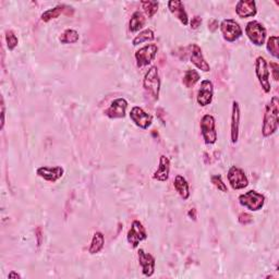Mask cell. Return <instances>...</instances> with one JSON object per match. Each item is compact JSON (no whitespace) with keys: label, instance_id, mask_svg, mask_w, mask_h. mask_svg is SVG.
<instances>
[{"label":"cell","instance_id":"cell-1","mask_svg":"<svg viewBox=\"0 0 279 279\" xmlns=\"http://www.w3.org/2000/svg\"><path fill=\"white\" fill-rule=\"evenodd\" d=\"M279 123V99L278 96L271 97L270 102L266 105L263 118L262 134L264 137L273 135L278 130Z\"/></svg>","mask_w":279,"mask_h":279},{"label":"cell","instance_id":"cell-2","mask_svg":"<svg viewBox=\"0 0 279 279\" xmlns=\"http://www.w3.org/2000/svg\"><path fill=\"white\" fill-rule=\"evenodd\" d=\"M143 86L146 92L152 96L153 100L158 101L160 90V79L157 67L153 66L150 68L149 71L146 72L143 81Z\"/></svg>","mask_w":279,"mask_h":279},{"label":"cell","instance_id":"cell-3","mask_svg":"<svg viewBox=\"0 0 279 279\" xmlns=\"http://www.w3.org/2000/svg\"><path fill=\"white\" fill-rule=\"evenodd\" d=\"M200 128L204 142L207 145H213L217 142V131H216V120L212 115H204L200 122Z\"/></svg>","mask_w":279,"mask_h":279},{"label":"cell","instance_id":"cell-4","mask_svg":"<svg viewBox=\"0 0 279 279\" xmlns=\"http://www.w3.org/2000/svg\"><path fill=\"white\" fill-rule=\"evenodd\" d=\"M239 203L251 212H257L263 208L265 204V197L259 192L251 190L240 195Z\"/></svg>","mask_w":279,"mask_h":279},{"label":"cell","instance_id":"cell-5","mask_svg":"<svg viewBox=\"0 0 279 279\" xmlns=\"http://www.w3.org/2000/svg\"><path fill=\"white\" fill-rule=\"evenodd\" d=\"M246 34L255 46H262L266 40L267 32L263 24L257 21H251L246 26Z\"/></svg>","mask_w":279,"mask_h":279},{"label":"cell","instance_id":"cell-6","mask_svg":"<svg viewBox=\"0 0 279 279\" xmlns=\"http://www.w3.org/2000/svg\"><path fill=\"white\" fill-rule=\"evenodd\" d=\"M220 31L222 37L229 43H234L242 36V29L238 22L232 19H225L220 23Z\"/></svg>","mask_w":279,"mask_h":279},{"label":"cell","instance_id":"cell-7","mask_svg":"<svg viewBox=\"0 0 279 279\" xmlns=\"http://www.w3.org/2000/svg\"><path fill=\"white\" fill-rule=\"evenodd\" d=\"M255 74L265 93H269L271 85L269 82V70L266 60L263 57H257L255 60Z\"/></svg>","mask_w":279,"mask_h":279},{"label":"cell","instance_id":"cell-8","mask_svg":"<svg viewBox=\"0 0 279 279\" xmlns=\"http://www.w3.org/2000/svg\"><path fill=\"white\" fill-rule=\"evenodd\" d=\"M227 178L234 190H242L249 185V179L246 172L237 166L230 167Z\"/></svg>","mask_w":279,"mask_h":279},{"label":"cell","instance_id":"cell-9","mask_svg":"<svg viewBox=\"0 0 279 279\" xmlns=\"http://www.w3.org/2000/svg\"><path fill=\"white\" fill-rule=\"evenodd\" d=\"M148 239V232H146V229L142 225L141 221L134 220L132 222L131 228L129 229L128 235H127V240L131 244L132 248H137L140 242Z\"/></svg>","mask_w":279,"mask_h":279},{"label":"cell","instance_id":"cell-10","mask_svg":"<svg viewBox=\"0 0 279 279\" xmlns=\"http://www.w3.org/2000/svg\"><path fill=\"white\" fill-rule=\"evenodd\" d=\"M157 52H158V47L155 44H150L140 48L134 55L137 67L142 68L145 66H149L151 62L155 59Z\"/></svg>","mask_w":279,"mask_h":279},{"label":"cell","instance_id":"cell-11","mask_svg":"<svg viewBox=\"0 0 279 279\" xmlns=\"http://www.w3.org/2000/svg\"><path fill=\"white\" fill-rule=\"evenodd\" d=\"M138 263L142 267V273L145 277H152L155 273L156 260L152 254L145 252L143 249H140L137 252Z\"/></svg>","mask_w":279,"mask_h":279},{"label":"cell","instance_id":"cell-12","mask_svg":"<svg viewBox=\"0 0 279 279\" xmlns=\"http://www.w3.org/2000/svg\"><path fill=\"white\" fill-rule=\"evenodd\" d=\"M130 118L131 120L134 122L135 125H137L138 128H141L143 130L149 129L153 122L152 115L148 114L141 107H137V106H134L131 109Z\"/></svg>","mask_w":279,"mask_h":279},{"label":"cell","instance_id":"cell-13","mask_svg":"<svg viewBox=\"0 0 279 279\" xmlns=\"http://www.w3.org/2000/svg\"><path fill=\"white\" fill-rule=\"evenodd\" d=\"M213 96H214V85L212 81L203 80L201 82V86L197 96L198 104L202 107H205L212 103Z\"/></svg>","mask_w":279,"mask_h":279},{"label":"cell","instance_id":"cell-14","mask_svg":"<svg viewBox=\"0 0 279 279\" xmlns=\"http://www.w3.org/2000/svg\"><path fill=\"white\" fill-rule=\"evenodd\" d=\"M37 176L43 178L44 180L48 181V182H56L59 179L64 177L65 169L61 166H55V167H47L41 166L36 170Z\"/></svg>","mask_w":279,"mask_h":279},{"label":"cell","instance_id":"cell-15","mask_svg":"<svg viewBox=\"0 0 279 279\" xmlns=\"http://www.w3.org/2000/svg\"><path fill=\"white\" fill-rule=\"evenodd\" d=\"M190 53V59L192 64L197 67L198 69L202 70L204 72H208L211 70V67L207 64V61L205 60L203 53H202L201 47L197 44H191L188 47Z\"/></svg>","mask_w":279,"mask_h":279},{"label":"cell","instance_id":"cell-16","mask_svg":"<svg viewBox=\"0 0 279 279\" xmlns=\"http://www.w3.org/2000/svg\"><path fill=\"white\" fill-rule=\"evenodd\" d=\"M128 108V102L124 99H117L113 103L110 104L109 108L105 111V114L110 119H120V118H124L125 114H127Z\"/></svg>","mask_w":279,"mask_h":279},{"label":"cell","instance_id":"cell-17","mask_svg":"<svg viewBox=\"0 0 279 279\" xmlns=\"http://www.w3.org/2000/svg\"><path fill=\"white\" fill-rule=\"evenodd\" d=\"M236 13L241 19L255 17L257 13L256 3L254 0H240L236 5Z\"/></svg>","mask_w":279,"mask_h":279},{"label":"cell","instance_id":"cell-18","mask_svg":"<svg viewBox=\"0 0 279 279\" xmlns=\"http://www.w3.org/2000/svg\"><path fill=\"white\" fill-rule=\"evenodd\" d=\"M168 9L183 25L189 24V17H188L182 2H180V0H170V2H168Z\"/></svg>","mask_w":279,"mask_h":279},{"label":"cell","instance_id":"cell-19","mask_svg":"<svg viewBox=\"0 0 279 279\" xmlns=\"http://www.w3.org/2000/svg\"><path fill=\"white\" fill-rule=\"evenodd\" d=\"M170 173V160L168 157L162 155L159 157V165L157 170L153 174V179H155L160 182H165L168 180Z\"/></svg>","mask_w":279,"mask_h":279},{"label":"cell","instance_id":"cell-20","mask_svg":"<svg viewBox=\"0 0 279 279\" xmlns=\"http://www.w3.org/2000/svg\"><path fill=\"white\" fill-rule=\"evenodd\" d=\"M239 127H240V106L238 102L232 103L231 114V142L236 144L239 138Z\"/></svg>","mask_w":279,"mask_h":279},{"label":"cell","instance_id":"cell-21","mask_svg":"<svg viewBox=\"0 0 279 279\" xmlns=\"http://www.w3.org/2000/svg\"><path fill=\"white\" fill-rule=\"evenodd\" d=\"M173 187H174V190H176L181 197V199H183L185 201L190 198L189 183H188V181L185 180V178H183V176L177 174L173 181Z\"/></svg>","mask_w":279,"mask_h":279},{"label":"cell","instance_id":"cell-22","mask_svg":"<svg viewBox=\"0 0 279 279\" xmlns=\"http://www.w3.org/2000/svg\"><path fill=\"white\" fill-rule=\"evenodd\" d=\"M67 9H69V7L66 5H58L56 6L55 8L48 9L44 13H41L40 19L43 22H50V21L59 18L62 12H65Z\"/></svg>","mask_w":279,"mask_h":279},{"label":"cell","instance_id":"cell-23","mask_svg":"<svg viewBox=\"0 0 279 279\" xmlns=\"http://www.w3.org/2000/svg\"><path fill=\"white\" fill-rule=\"evenodd\" d=\"M146 20L145 17L142 12L140 11H135L133 15L131 17V20L129 22V30L131 32H137L145 26Z\"/></svg>","mask_w":279,"mask_h":279},{"label":"cell","instance_id":"cell-24","mask_svg":"<svg viewBox=\"0 0 279 279\" xmlns=\"http://www.w3.org/2000/svg\"><path fill=\"white\" fill-rule=\"evenodd\" d=\"M104 246H105V236L100 231L95 232L93 235L92 242H90V244H89V249H88L89 254L100 253L103 250Z\"/></svg>","mask_w":279,"mask_h":279},{"label":"cell","instance_id":"cell-25","mask_svg":"<svg viewBox=\"0 0 279 279\" xmlns=\"http://www.w3.org/2000/svg\"><path fill=\"white\" fill-rule=\"evenodd\" d=\"M201 76H200V73L197 71V70L194 69H189L187 70L184 75H183V79H182V83L183 85L188 88H190L192 86H194L197 83L200 81Z\"/></svg>","mask_w":279,"mask_h":279},{"label":"cell","instance_id":"cell-26","mask_svg":"<svg viewBox=\"0 0 279 279\" xmlns=\"http://www.w3.org/2000/svg\"><path fill=\"white\" fill-rule=\"evenodd\" d=\"M79 38L80 36L78 32L72 29H68L61 34L59 40L61 41V44H74L76 41H79Z\"/></svg>","mask_w":279,"mask_h":279},{"label":"cell","instance_id":"cell-27","mask_svg":"<svg viewBox=\"0 0 279 279\" xmlns=\"http://www.w3.org/2000/svg\"><path fill=\"white\" fill-rule=\"evenodd\" d=\"M154 38H155L154 32H153L151 29H146V30H144L142 32H140V34L136 35L132 43H133L134 46H137L140 44L145 43V41L153 40Z\"/></svg>","mask_w":279,"mask_h":279},{"label":"cell","instance_id":"cell-28","mask_svg":"<svg viewBox=\"0 0 279 279\" xmlns=\"http://www.w3.org/2000/svg\"><path fill=\"white\" fill-rule=\"evenodd\" d=\"M142 8L144 12L146 13V16L149 18L154 17L157 11H158V6L159 4L157 2H151V0H146V2H141Z\"/></svg>","mask_w":279,"mask_h":279},{"label":"cell","instance_id":"cell-29","mask_svg":"<svg viewBox=\"0 0 279 279\" xmlns=\"http://www.w3.org/2000/svg\"><path fill=\"white\" fill-rule=\"evenodd\" d=\"M266 48H267L268 53L277 59L279 56V38H278V36H270L267 40Z\"/></svg>","mask_w":279,"mask_h":279},{"label":"cell","instance_id":"cell-30","mask_svg":"<svg viewBox=\"0 0 279 279\" xmlns=\"http://www.w3.org/2000/svg\"><path fill=\"white\" fill-rule=\"evenodd\" d=\"M6 43H7V47H8V50L11 52L18 46L19 39L17 37V35L15 34V32H12V31L6 32Z\"/></svg>","mask_w":279,"mask_h":279},{"label":"cell","instance_id":"cell-31","mask_svg":"<svg viewBox=\"0 0 279 279\" xmlns=\"http://www.w3.org/2000/svg\"><path fill=\"white\" fill-rule=\"evenodd\" d=\"M211 181H212V183L217 188V189L221 192H228V188L226 185V183L224 182V181H222V178L220 174H214V176H212L211 178Z\"/></svg>","mask_w":279,"mask_h":279},{"label":"cell","instance_id":"cell-32","mask_svg":"<svg viewBox=\"0 0 279 279\" xmlns=\"http://www.w3.org/2000/svg\"><path fill=\"white\" fill-rule=\"evenodd\" d=\"M238 220H239V222H240L241 225L246 226V225H249V224H251V222L253 221V217L250 214H248V213H241L239 215Z\"/></svg>","mask_w":279,"mask_h":279},{"label":"cell","instance_id":"cell-33","mask_svg":"<svg viewBox=\"0 0 279 279\" xmlns=\"http://www.w3.org/2000/svg\"><path fill=\"white\" fill-rule=\"evenodd\" d=\"M270 70H271V74H273V78L275 81L279 80V65L277 62H270Z\"/></svg>","mask_w":279,"mask_h":279},{"label":"cell","instance_id":"cell-34","mask_svg":"<svg viewBox=\"0 0 279 279\" xmlns=\"http://www.w3.org/2000/svg\"><path fill=\"white\" fill-rule=\"evenodd\" d=\"M190 24H191V29L197 30L198 27L202 24V18L199 17V16H195L194 18H192Z\"/></svg>","mask_w":279,"mask_h":279},{"label":"cell","instance_id":"cell-35","mask_svg":"<svg viewBox=\"0 0 279 279\" xmlns=\"http://www.w3.org/2000/svg\"><path fill=\"white\" fill-rule=\"evenodd\" d=\"M218 27H219V23H218V21L217 20H211L209 21V23H208V29L209 31H212V32H216L218 30Z\"/></svg>","mask_w":279,"mask_h":279},{"label":"cell","instance_id":"cell-36","mask_svg":"<svg viewBox=\"0 0 279 279\" xmlns=\"http://www.w3.org/2000/svg\"><path fill=\"white\" fill-rule=\"evenodd\" d=\"M5 118H6V105H5V101L4 97H2V125H0V129H4L5 127Z\"/></svg>","mask_w":279,"mask_h":279},{"label":"cell","instance_id":"cell-37","mask_svg":"<svg viewBox=\"0 0 279 279\" xmlns=\"http://www.w3.org/2000/svg\"><path fill=\"white\" fill-rule=\"evenodd\" d=\"M36 235H37V243H38V247L40 246V243H41V228L38 227L36 229Z\"/></svg>","mask_w":279,"mask_h":279},{"label":"cell","instance_id":"cell-38","mask_svg":"<svg viewBox=\"0 0 279 279\" xmlns=\"http://www.w3.org/2000/svg\"><path fill=\"white\" fill-rule=\"evenodd\" d=\"M189 216L190 217H193V220L197 219V211H195V208H191L189 211Z\"/></svg>","mask_w":279,"mask_h":279},{"label":"cell","instance_id":"cell-39","mask_svg":"<svg viewBox=\"0 0 279 279\" xmlns=\"http://www.w3.org/2000/svg\"><path fill=\"white\" fill-rule=\"evenodd\" d=\"M8 278H21V276L18 273H15V271H11L8 275Z\"/></svg>","mask_w":279,"mask_h":279}]
</instances>
